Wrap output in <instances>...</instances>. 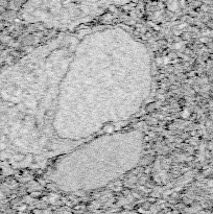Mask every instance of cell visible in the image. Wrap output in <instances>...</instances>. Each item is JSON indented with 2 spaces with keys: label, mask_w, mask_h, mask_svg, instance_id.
I'll use <instances>...</instances> for the list:
<instances>
[{
  "label": "cell",
  "mask_w": 213,
  "mask_h": 214,
  "mask_svg": "<svg viewBox=\"0 0 213 214\" xmlns=\"http://www.w3.org/2000/svg\"><path fill=\"white\" fill-rule=\"evenodd\" d=\"M146 43L118 25L66 30L0 73V162L47 167L101 134L124 129L155 87Z\"/></svg>",
  "instance_id": "obj_1"
},
{
  "label": "cell",
  "mask_w": 213,
  "mask_h": 214,
  "mask_svg": "<svg viewBox=\"0 0 213 214\" xmlns=\"http://www.w3.org/2000/svg\"><path fill=\"white\" fill-rule=\"evenodd\" d=\"M144 149L145 138L140 130L124 127L101 134L52 161L47 180L67 193L104 188L137 167Z\"/></svg>",
  "instance_id": "obj_2"
}]
</instances>
